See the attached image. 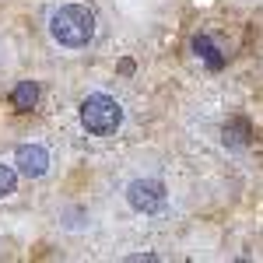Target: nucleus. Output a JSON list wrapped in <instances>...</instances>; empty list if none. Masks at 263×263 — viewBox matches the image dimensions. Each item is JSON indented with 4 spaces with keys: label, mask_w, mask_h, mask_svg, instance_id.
Wrapping results in <instances>:
<instances>
[{
    "label": "nucleus",
    "mask_w": 263,
    "mask_h": 263,
    "mask_svg": "<svg viewBox=\"0 0 263 263\" xmlns=\"http://www.w3.org/2000/svg\"><path fill=\"white\" fill-rule=\"evenodd\" d=\"M14 165H18L21 176L39 179L42 172L49 168V155H46V147H39V144H21L18 151H14Z\"/></svg>",
    "instance_id": "20e7f679"
},
{
    "label": "nucleus",
    "mask_w": 263,
    "mask_h": 263,
    "mask_svg": "<svg viewBox=\"0 0 263 263\" xmlns=\"http://www.w3.org/2000/svg\"><path fill=\"white\" fill-rule=\"evenodd\" d=\"M35 102H39V84H35V81H21L18 88L11 91V105L21 109V112L35 109Z\"/></svg>",
    "instance_id": "423d86ee"
},
{
    "label": "nucleus",
    "mask_w": 263,
    "mask_h": 263,
    "mask_svg": "<svg viewBox=\"0 0 263 263\" xmlns=\"http://www.w3.org/2000/svg\"><path fill=\"white\" fill-rule=\"evenodd\" d=\"M126 200L141 214H158L165 207V186L155 179H134L126 186Z\"/></svg>",
    "instance_id": "7ed1b4c3"
},
{
    "label": "nucleus",
    "mask_w": 263,
    "mask_h": 263,
    "mask_svg": "<svg viewBox=\"0 0 263 263\" xmlns=\"http://www.w3.org/2000/svg\"><path fill=\"white\" fill-rule=\"evenodd\" d=\"M14 182H18V172H14L11 165H0V197L14 193Z\"/></svg>",
    "instance_id": "6e6552de"
},
{
    "label": "nucleus",
    "mask_w": 263,
    "mask_h": 263,
    "mask_svg": "<svg viewBox=\"0 0 263 263\" xmlns=\"http://www.w3.org/2000/svg\"><path fill=\"white\" fill-rule=\"evenodd\" d=\"M49 32L60 46H84L95 35V14L81 7V4H67L60 11H53L49 18Z\"/></svg>",
    "instance_id": "f257e3e1"
},
{
    "label": "nucleus",
    "mask_w": 263,
    "mask_h": 263,
    "mask_svg": "<svg viewBox=\"0 0 263 263\" xmlns=\"http://www.w3.org/2000/svg\"><path fill=\"white\" fill-rule=\"evenodd\" d=\"M193 49H197V57H203V60L211 63V67H214V70H218V67H221V57H218V49H214V42L207 39V35H197V39H193Z\"/></svg>",
    "instance_id": "0eeeda50"
},
{
    "label": "nucleus",
    "mask_w": 263,
    "mask_h": 263,
    "mask_svg": "<svg viewBox=\"0 0 263 263\" xmlns=\"http://www.w3.org/2000/svg\"><path fill=\"white\" fill-rule=\"evenodd\" d=\"M81 123L88 134H99V137H105V134H112L116 126L123 123V109L116 99H109V95H88V99L81 102Z\"/></svg>",
    "instance_id": "f03ea898"
},
{
    "label": "nucleus",
    "mask_w": 263,
    "mask_h": 263,
    "mask_svg": "<svg viewBox=\"0 0 263 263\" xmlns=\"http://www.w3.org/2000/svg\"><path fill=\"white\" fill-rule=\"evenodd\" d=\"M221 137H224V144H228V147H246V144H249V137H253V126H249V120L235 116V120L224 123Z\"/></svg>",
    "instance_id": "39448f33"
}]
</instances>
